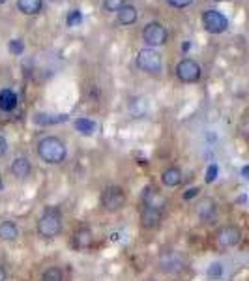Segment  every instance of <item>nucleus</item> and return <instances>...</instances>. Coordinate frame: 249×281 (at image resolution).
<instances>
[{
	"instance_id": "obj_1",
	"label": "nucleus",
	"mask_w": 249,
	"mask_h": 281,
	"mask_svg": "<svg viewBox=\"0 0 249 281\" xmlns=\"http://www.w3.org/2000/svg\"><path fill=\"white\" fill-rule=\"evenodd\" d=\"M189 266H191L189 257L174 248L159 251V255L156 257V270L163 276L182 277L186 272H189Z\"/></svg>"
},
{
	"instance_id": "obj_2",
	"label": "nucleus",
	"mask_w": 249,
	"mask_h": 281,
	"mask_svg": "<svg viewBox=\"0 0 249 281\" xmlns=\"http://www.w3.org/2000/svg\"><path fill=\"white\" fill-rule=\"evenodd\" d=\"M64 233V214L58 206H45L36 219V234L42 240H57Z\"/></svg>"
},
{
	"instance_id": "obj_3",
	"label": "nucleus",
	"mask_w": 249,
	"mask_h": 281,
	"mask_svg": "<svg viewBox=\"0 0 249 281\" xmlns=\"http://www.w3.org/2000/svg\"><path fill=\"white\" fill-rule=\"evenodd\" d=\"M38 157L47 165H62L68 160V146L60 137L45 135L36 145Z\"/></svg>"
},
{
	"instance_id": "obj_4",
	"label": "nucleus",
	"mask_w": 249,
	"mask_h": 281,
	"mask_svg": "<svg viewBox=\"0 0 249 281\" xmlns=\"http://www.w3.org/2000/svg\"><path fill=\"white\" fill-rule=\"evenodd\" d=\"M214 229L216 231L212 234V242L216 250H233L238 248L244 240V231L236 223H223Z\"/></svg>"
},
{
	"instance_id": "obj_5",
	"label": "nucleus",
	"mask_w": 249,
	"mask_h": 281,
	"mask_svg": "<svg viewBox=\"0 0 249 281\" xmlns=\"http://www.w3.org/2000/svg\"><path fill=\"white\" fill-rule=\"evenodd\" d=\"M195 218L201 227H218L221 221V203L216 197H201L195 204Z\"/></svg>"
},
{
	"instance_id": "obj_6",
	"label": "nucleus",
	"mask_w": 249,
	"mask_h": 281,
	"mask_svg": "<svg viewBox=\"0 0 249 281\" xmlns=\"http://www.w3.org/2000/svg\"><path fill=\"white\" fill-rule=\"evenodd\" d=\"M128 204V193L120 184H109L99 193V206L107 214H118Z\"/></svg>"
},
{
	"instance_id": "obj_7",
	"label": "nucleus",
	"mask_w": 249,
	"mask_h": 281,
	"mask_svg": "<svg viewBox=\"0 0 249 281\" xmlns=\"http://www.w3.org/2000/svg\"><path fill=\"white\" fill-rule=\"evenodd\" d=\"M163 219H165V210L139 204V225L143 231H146V233L157 231L163 225Z\"/></svg>"
},
{
	"instance_id": "obj_8",
	"label": "nucleus",
	"mask_w": 249,
	"mask_h": 281,
	"mask_svg": "<svg viewBox=\"0 0 249 281\" xmlns=\"http://www.w3.org/2000/svg\"><path fill=\"white\" fill-rule=\"evenodd\" d=\"M96 244V234L90 229L88 225H79L69 236V245L72 250L83 253V251H90Z\"/></svg>"
},
{
	"instance_id": "obj_9",
	"label": "nucleus",
	"mask_w": 249,
	"mask_h": 281,
	"mask_svg": "<svg viewBox=\"0 0 249 281\" xmlns=\"http://www.w3.org/2000/svg\"><path fill=\"white\" fill-rule=\"evenodd\" d=\"M137 68L140 72L150 73V75H157L163 68V62H161L159 52H156L154 49H143L137 55Z\"/></svg>"
},
{
	"instance_id": "obj_10",
	"label": "nucleus",
	"mask_w": 249,
	"mask_h": 281,
	"mask_svg": "<svg viewBox=\"0 0 249 281\" xmlns=\"http://www.w3.org/2000/svg\"><path fill=\"white\" fill-rule=\"evenodd\" d=\"M139 204H146V206H154V208L165 210L169 206V199L165 197V193L161 191L159 187L154 186V184H148V186L143 187L140 191V203Z\"/></svg>"
},
{
	"instance_id": "obj_11",
	"label": "nucleus",
	"mask_w": 249,
	"mask_h": 281,
	"mask_svg": "<svg viewBox=\"0 0 249 281\" xmlns=\"http://www.w3.org/2000/svg\"><path fill=\"white\" fill-rule=\"evenodd\" d=\"M8 172L11 174L13 180H17V182H25V180H28V178L32 177L34 165H32L28 156H17V157H13V162H11L10 167H8Z\"/></svg>"
},
{
	"instance_id": "obj_12",
	"label": "nucleus",
	"mask_w": 249,
	"mask_h": 281,
	"mask_svg": "<svg viewBox=\"0 0 249 281\" xmlns=\"http://www.w3.org/2000/svg\"><path fill=\"white\" fill-rule=\"evenodd\" d=\"M203 26L210 34H221L227 30L228 19L218 10H206L203 13Z\"/></svg>"
},
{
	"instance_id": "obj_13",
	"label": "nucleus",
	"mask_w": 249,
	"mask_h": 281,
	"mask_svg": "<svg viewBox=\"0 0 249 281\" xmlns=\"http://www.w3.org/2000/svg\"><path fill=\"white\" fill-rule=\"evenodd\" d=\"M167 28L161 23H148L143 30V40H145L146 45L150 47H157V45H163L167 43Z\"/></svg>"
},
{
	"instance_id": "obj_14",
	"label": "nucleus",
	"mask_w": 249,
	"mask_h": 281,
	"mask_svg": "<svg viewBox=\"0 0 249 281\" xmlns=\"http://www.w3.org/2000/svg\"><path fill=\"white\" fill-rule=\"evenodd\" d=\"M176 77L182 83H197L201 79V66L191 58H184L176 66Z\"/></svg>"
},
{
	"instance_id": "obj_15",
	"label": "nucleus",
	"mask_w": 249,
	"mask_h": 281,
	"mask_svg": "<svg viewBox=\"0 0 249 281\" xmlns=\"http://www.w3.org/2000/svg\"><path fill=\"white\" fill-rule=\"evenodd\" d=\"M161 184L169 189H176L184 184V172L178 165H169L167 169H163L159 174Z\"/></svg>"
},
{
	"instance_id": "obj_16",
	"label": "nucleus",
	"mask_w": 249,
	"mask_h": 281,
	"mask_svg": "<svg viewBox=\"0 0 249 281\" xmlns=\"http://www.w3.org/2000/svg\"><path fill=\"white\" fill-rule=\"evenodd\" d=\"M19 236H21V229H19L17 221H13V219H2L0 221V242L13 244L19 240Z\"/></svg>"
},
{
	"instance_id": "obj_17",
	"label": "nucleus",
	"mask_w": 249,
	"mask_h": 281,
	"mask_svg": "<svg viewBox=\"0 0 249 281\" xmlns=\"http://www.w3.org/2000/svg\"><path fill=\"white\" fill-rule=\"evenodd\" d=\"M17 107V94L10 89L0 90V111L11 113Z\"/></svg>"
},
{
	"instance_id": "obj_18",
	"label": "nucleus",
	"mask_w": 249,
	"mask_h": 281,
	"mask_svg": "<svg viewBox=\"0 0 249 281\" xmlns=\"http://www.w3.org/2000/svg\"><path fill=\"white\" fill-rule=\"evenodd\" d=\"M43 0H17V8L25 13V15H36L42 11Z\"/></svg>"
},
{
	"instance_id": "obj_19",
	"label": "nucleus",
	"mask_w": 249,
	"mask_h": 281,
	"mask_svg": "<svg viewBox=\"0 0 249 281\" xmlns=\"http://www.w3.org/2000/svg\"><path fill=\"white\" fill-rule=\"evenodd\" d=\"M118 21L122 25H133L137 21V10L135 6L131 4H124L122 8L118 10Z\"/></svg>"
},
{
	"instance_id": "obj_20",
	"label": "nucleus",
	"mask_w": 249,
	"mask_h": 281,
	"mask_svg": "<svg viewBox=\"0 0 249 281\" xmlns=\"http://www.w3.org/2000/svg\"><path fill=\"white\" fill-rule=\"evenodd\" d=\"M42 281H64V270L60 266H47L42 272Z\"/></svg>"
},
{
	"instance_id": "obj_21",
	"label": "nucleus",
	"mask_w": 249,
	"mask_h": 281,
	"mask_svg": "<svg viewBox=\"0 0 249 281\" xmlns=\"http://www.w3.org/2000/svg\"><path fill=\"white\" fill-rule=\"evenodd\" d=\"M225 274V265L223 262H219V260H216V262H212V265L208 266V277L212 281H219L221 277H223Z\"/></svg>"
},
{
	"instance_id": "obj_22",
	"label": "nucleus",
	"mask_w": 249,
	"mask_h": 281,
	"mask_svg": "<svg viewBox=\"0 0 249 281\" xmlns=\"http://www.w3.org/2000/svg\"><path fill=\"white\" fill-rule=\"evenodd\" d=\"M75 126H77V130H81V133H92V131L96 130V124L84 118H79L77 122H75Z\"/></svg>"
},
{
	"instance_id": "obj_23",
	"label": "nucleus",
	"mask_w": 249,
	"mask_h": 281,
	"mask_svg": "<svg viewBox=\"0 0 249 281\" xmlns=\"http://www.w3.org/2000/svg\"><path fill=\"white\" fill-rule=\"evenodd\" d=\"M66 23H68V26H79L81 23H83V13L79 10H73L69 11L68 19H66Z\"/></svg>"
},
{
	"instance_id": "obj_24",
	"label": "nucleus",
	"mask_w": 249,
	"mask_h": 281,
	"mask_svg": "<svg viewBox=\"0 0 249 281\" xmlns=\"http://www.w3.org/2000/svg\"><path fill=\"white\" fill-rule=\"evenodd\" d=\"M8 49H10V52H13V55H21V52L25 51V43H23L21 40H11Z\"/></svg>"
},
{
	"instance_id": "obj_25",
	"label": "nucleus",
	"mask_w": 249,
	"mask_h": 281,
	"mask_svg": "<svg viewBox=\"0 0 249 281\" xmlns=\"http://www.w3.org/2000/svg\"><path fill=\"white\" fill-rule=\"evenodd\" d=\"M105 10L109 11H118L122 6H124V0H103Z\"/></svg>"
},
{
	"instance_id": "obj_26",
	"label": "nucleus",
	"mask_w": 249,
	"mask_h": 281,
	"mask_svg": "<svg viewBox=\"0 0 249 281\" xmlns=\"http://www.w3.org/2000/svg\"><path fill=\"white\" fill-rule=\"evenodd\" d=\"M167 2H169V6H172V8H178V10H180V8H187V6L191 4L193 0H167Z\"/></svg>"
},
{
	"instance_id": "obj_27",
	"label": "nucleus",
	"mask_w": 249,
	"mask_h": 281,
	"mask_svg": "<svg viewBox=\"0 0 249 281\" xmlns=\"http://www.w3.org/2000/svg\"><path fill=\"white\" fill-rule=\"evenodd\" d=\"M8 148H10V145H8V139H6V137L0 133V157H4L6 154H8Z\"/></svg>"
},
{
	"instance_id": "obj_28",
	"label": "nucleus",
	"mask_w": 249,
	"mask_h": 281,
	"mask_svg": "<svg viewBox=\"0 0 249 281\" xmlns=\"http://www.w3.org/2000/svg\"><path fill=\"white\" fill-rule=\"evenodd\" d=\"M0 281H8V268L0 262Z\"/></svg>"
},
{
	"instance_id": "obj_29",
	"label": "nucleus",
	"mask_w": 249,
	"mask_h": 281,
	"mask_svg": "<svg viewBox=\"0 0 249 281\" xmlns=\"http://www.w3.org/2000/svg\"><path fill=\"white\" fill-rule=\"evenodd\" d=\"M2 189H4V178L0 177V191H2Z\"/></svg>"
},
{
	"instance_id": "obj_30",
	"label": "nucleus",
	"mask_w": 249,
	"mask_h": 281,
	"mask_svg": "<svg viewBox=\"0 0 249 281\" xmlns=\"http://www.w3.org/2000/svg\"><path fill=\"white\" fill-rule=\"evenodd\" d=\"M171 281H186V279H182V277H171Z\"/></svg>"
},
{
	"instance_id": "obj_31",
	"label": "nucleus",
	"mask_w": 249,
	"mask_h": 281,
	"mask_svg": "<svg viewBox=\"0 0 249 281\" xmlns=\"http://www.w3.org/2000/svg\"><path fill=\"white\" fill-rule=\"evenodd\" d=\"M52 2H64V0H52Z\"/></svg>"
},
{
	"instance_id": "obj_32",
	"label": "nucleus",
	"mask_w": 249,
	"mask_h": 281,
	"mask_svg": "<svg viewBox=\"0 0 249 281\" xmlns=\"http://www.w3.org/2000/svg\"><path fill=\"white\" fill-rule=\"evenodd\" d=\"M4 2H6V0H0V4H4Z\"/></svg>"
},
{
	"instance_id": "obj_33",
	"label": "nucleus",
	"mask_w": 249,
	"mask_h": 281,
	"mask_svg": "<svg viewBox=\"0 0 249 281\" xmlns=\"http://www.w3.org/2000/svg\"><path fill=\"white\" fill-rule=\"evenodd\" d=\"M216 2H225V0H216Z\"/></svg>"
},
{
	"instance_id": "obj_34",
	"label": "nucleus",
	"mask_w": 249,
	"mask_h": 281,
	"mask_svg": "<svg viewBox=\"0 0 249 281\" xmlns=\"http://www.w3.org/2000/svg\"><path fill=\"white\" fill-rule=\"evenodd\" d=\"M64 281H66V279H64Z\"/></svg>"
}]
</instances>
